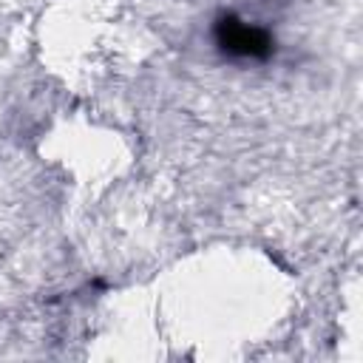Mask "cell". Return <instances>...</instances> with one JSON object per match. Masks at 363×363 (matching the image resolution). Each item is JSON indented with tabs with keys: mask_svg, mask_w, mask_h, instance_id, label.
Here are the masks:
<instances>
[{
	"mask_svg": "<svg viewBox=\"0 0 363 363\" xmlns=\"http://www.w3.org/2000/svg\"><path fill=\"white\" fill-rule=\"evenodd\" d=\"M213 37L216 45L233 60H267L275 51V40L267 28L244 23L233 14L218 17V23L213 26Z\"/></svg>",
	"mask_w": 363,
	"mask_h": 363,
	"instance_id": "obj_1",
	"label": "cell"
}]
</instances>
